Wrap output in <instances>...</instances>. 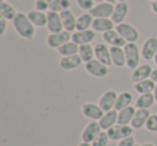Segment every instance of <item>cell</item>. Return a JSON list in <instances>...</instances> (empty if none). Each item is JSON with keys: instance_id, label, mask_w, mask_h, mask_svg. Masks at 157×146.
Wrapping results in <instances>:
<instances>
[{"instance_id": "cell-46", "label": "cell", "mask_w": 157, "mask_h": 146, "mask_svg": "<svg viewBox=\"0 0 157 146\" xmlns=\"http://www.w3.org/2000/svg\"><path fill=\"white\" fill-rule=\"evenodd\" d=\"M153 60H154V63L156 65V67H157V54L155 55V57H154V59H153Z\"/></svg>"}, {"instance_id": "cell-31", "label": "cell", "mask_w": 157, "mask_h": 146, "mask_svg": "<svg viewBox=\"0 0 157 146\" xmlns=\"http://www.w3.org/2000/svg\"><path fill=\"white\" fill-rule=\"evenodd\" d=\"M155 86H156V83L153 82L151 79L144 80V81L138 82V83H135V90L138 92V94L142 95V94H148V92H153L155 89Z\"/></svg>"}, {"instance_id": "cell-51", "label": "cell", "mask_w": 157, "mask_h": 146, "mask_svg": "<svg viewBox=\"0 0 157 146\" xmlns=\"http://www.w3.org/2000/svg\"><path fill=\"white\" fill-rule=\"evenodd\" d=\"M1 1H6V0H1Z\"/></svg>"}, {"instance_id": "cell-41", "label": "cell", "mask_w": 157, "mask_h": 146, "mask_svg": "<svg viewBox=\"0 0 157 146\" xmlns=\"http://www.w3.org/2000/svg\"><path fill=\"white\" fill-rule=\"evenodd\" d=\"M151 9L157 15V1H154V2H151Z\"/></svg>"}, {"instance_id": "cell-42", "label": "cell", "mask_w": 157, "mask_h": 146, "mask_svg": "<svg viewBox=\"0 0 157 146\" xmlns=\"http://www.w3.org/2000/svg\"><path fill=\"white\" fill-rule=\"evenodd\" d=\"M153 94H154L155 101H156V103H157V84H156V86H155V89H154V92H153Z\"/></svg>"}, {"instance_id": "cell-22", "label": "cell", "mask_w": 157, "mask_h": 146, "mask_svg": "<svg viewBox=\"0 0 157 146\" xmlns=\"http://www.w3.org/2000/svg\"><path fill=\"white\" fill-rule=\"evenodd\" d=\"M110 52H111L112 63H113L115 67L122 68V67H124V66H126V56H125L124 47L111 46V47H110Z\"/></svg>"}, {"instance_id": "cell-37", "label": "cell", "mask_w": 157, "mask_h": 146, "mask_svg": "<svg viewBox=\"0 0 157 146\" xmlns=\"http://www.w3.org/2000/svg\"><path fill=\"white\" fill-rule=\"evenodd\" d=\"M76 3L82 10L86 12H90L93 8L95 7V1L94 0H76Z\"/></svg>"}, {"instance_id": "cell-43", "label": "cell", "mask_w": 157, "mask_h": 146, "mask_svg": "<svg viewBox=\"0 0 157 146\" xmlns=\"http://www.w3.org/2000/svg\"><path fill=\"white\" fill-rule=\"evenodd\" d=\"M78 146H93L92 143H86V142H82Z\"/></svg>"}, {"instance_id": "cell-47", "label": "cell", "mask_w": 157, "mask_h": 146, "mask_svg": "<svg viewBox=\"0 0 157 146\" xmlns=\"http://www.w3.org/2000/svg\"><path fill=\"white\" fill-rule=\"evenodd\" d=\"M94 1H95L96 3H100V2H103L105 0H94Z\"/></svg>"}, {"instance_id": "cell-36", "label": "cell", "mask_w": 157, "mask_h": 146, "mask_svg": "<svg viewBox=\"0 0 157 146\" xmlns=\"http://www.w3.org/2000/svg\"><path fill=\"white\" fill-rule=\"evenodd\" d=\"M145 128L147 131L153 133H157V114H152L148 118L147 122L145 125Z\"/></svg>"}, {"instance_id": "cell-15", "label": "cell", "mask_w": 157, "mask_h": 146, "mask_svg": "<svg viewBox=\"0 0 157 146\" xmlns=\"http://www.w3.org/2000/svg\"><path fill=\"white\" fill-rule=\"evenodd\" d=\"M82 63H83V60L78 54L72 55V56L63 57L59 61V67L63 71H72V70H75L78 67H81Z\"/></svg>"}, {"instance_id": "cell-4", "label": "cell", "mask_w": 157, "mask_h": 146, "mask_svg": "<svg viewBox=\"0 0 157 146\" xmlns=\"http://www.w3.org/2000/svg\"><path fill=\"white\" fill-rule=\"evenodd\" d=\"M133 130L135 129L129 125L116 124L115 126L111 127L109 130H107V132L111 141H121L125 137H131L133 134Z\"/></svg>"}, {"instance_id": "cell-44", "label": "cell", "mask_w": 157, "mask_h": 146, "mask_svg": "<svg viewBox=\"0 0 157 146\" xmlns=\"http://www.w3.org/2000/svg\"><path fill=\"white\" fill-rule=\"evenodd\" d=\"M142 146H156L155 144L151 143V142H145V143H143V145Z\"/></svg>"}, {"instance_id": "cell-6", "label": "cell", "mask_w": 157, "mask_h": 146, "mask_svg": "<svg viewBox=\"0 0 157 146\" xmlns=\"http://www.w3.org/2000/svg\"><path fill=\"white\" fill-rule=\"evenodd\" d=\"M72 35L69 31L63 30L60 32L50 33L46 38V43L50 47L52 48H58L61 45L66 44L67 42L71 41Z\"/></svg>"}, {"instance_id": "cell-7", "label": "cell", "mask_w": 157, "mask_h": 146, "mask_svg": "<svg viewBox=\"0 0 157 146\" xmlns=\"http://www.w3.org/2000/svg\"><path fill=\"white\" fill-rule=\"evenodd\" d=\"M113 11H114L113 3L103 1V2L95 5V7L90 10V13L95 18H111Z\"/></svg>"}, {"instance_id": "cell-19", "label": "cell", "mask_w": 157, "mask_h": 146, "mask_svg": "<svg viewBox=\"0 0 157 146\" xmlns=\"http://www.w3.org/2000/svg\"><path fill=\"white\" fill-rule=\"evenodd\" d=\"M102 39L107 44H110L111 46H120V47H124L127 44L126 40L115 30L112 29L107 32L102 33Z\"/></svg>"}, {"instance_id": "cell-27", "label": "cell", "mask_w": 157, "mask_h": 146, "mask_svg": "<svg viewBox=\"0 0 157 146\" xmlns=\"http://www.w3.org/2000/svg\"><path fill=\"white\" fill-rule=\"evenodd\" d=\"M136 111H137V109H136V107H132V105L121 110V111L118 112L117 124L118 125L131 124V120H132L133 116H135Z\"/></svg>"}, {"instance_id": "cell-49", "label": "cell", "mask_w": 157, "mask_h": 146, "mask_svg": "<svg viewBox=\"0 0 157 146\" xmlns=\"http://www.w3.org/2000/svg\"><path fill=\"white\" fill-rule=\"evenodd\" d=\"M150 1H152V2H154V1H157V0H150Z\"/></svg>"}, {"instance_id": "cell-50", "label": "cell", "mask_w": 157, "mask_h": 146, "mask_svg": "<svg viewBox=\"0 0 157 146\" xmlns=\"http://www.w3.org/2000/svg\"><path fill=\"white\" fill-rule=\"evenodd\" d=\"M135 146H142V145H139V144H136Z\"/></svg>"}, {"instance_id": "cell-33", "label": "cell", "mask_w": 157, "mask_h": 146, "mask_svg": "<svg viewBox=\"0 0 157 146\" xmlns=\"http://www.w3.org/2000/svg\"><path fill=\"white\" fill-rule=\"evenodd\" d=\"M71 1L70 0H54L50 7V11L61 13V12L69 10L71 8Z\"/></svg>"}, {"instance_id": "cell-8", "label": "cell", "mask_w": 157, "mask_h": 146, "mask_svg": "<svg viewBox=\"0 0 157 146\" xmlns=\"http://www.w3.org/2000/svg\"><path fill=\"white\" fill-rule=\"evenodd\" d=\"M157 54V37L152 36L147 38L143 42L141 47V56L145 60H152L154 59L155 55Z\"/></svg>"}, {"instance_id": "cell-10", "label": "cell", "mask_w": 157, "mask_h": 146, "mask_svg": "<svg viewBox=\"0 0 157 146\" xmlns=\"http://www.w3.org/2000/svg\"><path fill=\"white\" fill-rule=\"evenodd\" d=\"M82 113H83V115L85 116V117L90 118V119H92V120H97V122H99L100 118L103 116V114H105V111L101 109L99 104L87 102L82 105Z\"/></svg>"}, {"instance_id": "cell-38", "label": "cell", "mask_w": 157, "mask_h": 146, "mask_svg": "<svg viewBox=\"0 0 157 146\" xmlns=\"http://www.w3.org/2000/svg\"><path fill=\"white\" fill-rule=\"evenodd\" d=\"M136 144H137V143H136L135 137H133V135H131V137H125V139L118 141L117 146H135Z\"/></svg>"}, {"instance_id": "cell-35", "label": "cell", "mask_w": 157, "mask_h": 146, "mask_svg": "<svg viewBox=\"0 0 157 146\" xmlns=\"http://www.w3.org/2000/svg\"><path fill=\"white\" fill-rule=\"evenodd\" d=\"M54 0H36L35 8L38 11H50V7Z\"/></svg>"}, {"instance_id": "cell-29", "label": "cell", "mask_w": 157, "mask_h": 146, "mask_svg": "<svg viewBox=\"0 0 157 146\" xmlns=\"http://www.w3.org/2000/svg\"><path fill=\"white\" fill-rule=\"evenodd\" d=\"M78 50H80V45L71 40V41L67 42L66 44H63L60 47L57 48V52L63 57H67V56H72V55H78Z\"/></svg>"}, {"instance_id": "cell-26", "label": "cell", "mask_w": 157, "mask_h": 146, "mask_svg": "<svg viewBox=\"0 0 157 146\" xmlns=\"http://www.w3.org/2000/svg\"><path fill=\"white\" fill-rule=\"evenodd\" d=\"M95 17L90 13V12H85V13L81 14L76 20V30H87L90 29L93 26Z\"/></svg>"}, {"instance_id": "cell-14", "label": "cell", "mask_w": 157, "mask_h": 146, "mask_svg": "<svg viewBox=\"0 0 157 146\" xmlns=\"http://www.w3.org/2000/svg\"><path fill=\"white\" fill-rule=\"evenodd\" d=\"M152 115L150 112V110L146 109H138L135 113L132 120H131L130 126L132 127L136 130H139V129L145 127L146 122H147L150 116Z\"/></svg>"}, {"instance_id": "cell-40", "label": "cell", "mask_w": 157, "mask_h": 146, "mask_svg": "<svg viewBox=\"0 0 157 146\" xmlns=\"http://www.w3.org/2000/svg\"><path fill=\"white\" fill-rule=\"evenodd\" d=\"M150 79L152 80L153 82H155V83L157 84V69H153L152 74H151Z\"/></svg>"}, {"instance_id": "cell-16", "label": "cell", "mask_w": 157, "mask_h": 146, "mask_svg": "<svg viewBox=\"0 0 157 146\" xmlns=\"http://www.w3.org/2000/svg\"><path fill=\"white\" fill-rule=\"evenodd\" d=\"M152 71H153V68L151 67V65H148V63H144V65L139 66V67L136 68L135 70H132V73H131V81H132L133 83H138V82L150 79L151 74H152Z\"/></svg>"}, {"instance_id": "cell-39", "label": "cell", "mask_w": 157, "mask_h": 146, "mask_svg": "<svg viewBox=\"0 0 157 146\" xmlns=\"http://www.w3.org/2000/svg\"><path fill=\"white\" fill-rule=\"evenodd\" d=\"M8 29V20L1 17L0 18V36H3Z\"/></svg>"}, {"instance_id": "cell-23", "label": "cell", "mask_w": 157, "mask_h": 146, "mask_svg": "<svg viewBox=\"0 0 157 146\" xmlns=\"http://www.w3.org/2000/svg\"><path fill=\"white\" fill-rule=\"evenodd\" d=\"M114 22L111 18H95L93 23L92 29L96 32H107L109 30L114 29Z\"/></svg>"}, {"instance_id": "cell-34", "label": "cell", "mask_w": 157, "mask_h": 146, "mask_svg": "<svg viewBox=\"0 0 157 146\" xmlns=\"http://www.w3.org/2000/svg\"><path fill=\"white\" fill-rule=\"evenodd\" d=\"M109 141H110V137H109V135H108V132L102 130L99 133L98 137L93 141L92 145L93 146H108Z\"/></svg>"}, {"instance_id": "cell-11", "label": "cell", "mask_w": 157, "mask_h": 146, "mask_svg": "<svg viewBox=\"0 0 157 146\" xmlns=\"http://www.w3.org/2000/svg\"><path fill=\"white\" fill-rule=\"evenodd\" d=\"M118 94L114 89H109L105 92H103V95L99 99V103L100 107L105 112L111 111L114 109L116 103V99H117Z\"/></svg>"}, {"instance_id": "cell-30", "label": "cell", "mask_w": 157, "mask_h": 146, "mask_svg": "<svg viewBox=\"0 0 157 146\" xmlns=\"http://www.w3.org/2000/svg\"><path fill=\"white\" fill-rule=\"evenodd\" d=\"M18 12L12 5H10L7 1L0 2V16L8 21H13Z\"/></svg>"}, {"instance_id": "cell-3", "label": "cell", "mask_w": 157, "mask_h": 146, "mask_svg": "<svg viewBox=\"0 0 157 146\" xmlns=\"http://www.w3.org/2000/svg\"><path fill=\"white\" fill-rule=\"evenodd\" d=\"M85 70L92 77H97V79L105 77L110 73L109 66L105 65V63H102L101 61H99L96 58L85 63Z\"/></svg>"}, {"instance_id": "cell-13", "label": "cell", "mask_w": 157, "mask_h": 146, "mask_svg": "<svg viewBox=\"0 0 157 146\" xmlns=\"http://www.w3.org/2000/svg\"><path fill=\"white\" fill-rule=\"evenodd\" d=\"M48 24H46V28L51 33L55 32H60L63 30V22H61L60 13L53 11H48Z\"/></svg>"}, {"instance_id": "cell-21", "label": "cell", "mask_w": 157, "mask_h": 146, "mask_svg": "<svg viewBox=\"0 0 157 146\" xmlns=\"http://www.w3.org/2000/svg\"><path fill=\"white\" fill-rule=\"evenodd\" d=\"M60 17H61V22H63V30L69 31V32L76 30V20L78 18L75 17V15H74L71 10L69 9L61 12Z\"/></svg>"}, {"instance_id": "cell-9", "label": "cell", "mask_w": 157, "mask_h": 146, "mask_svg": "<svg viewBox=\"0 0 157 146\" xmlns=\"http://www.w3.org/2000/svg\"><path fill=\"white\" fill-rule=\"evenodd\" d=\"M102 131L100 127V124L97 120H92L87 126L84 128L83 132H82V141L86 142V143H93L95 139L99 135V133Z\"/></svg>"}, {"instance_id": "cell-17", "label": "cell", "mask_w": 157, "mask_h": 146, "mask_svg": "<svg viewBox=\"0 0 157 146\" xmlns=\"http://www.w3.org/2000/svg\"><path fill=\"white\" fill-rule=\"evenodd\" d=\"M95 57L101 61L102 63L107 66H112V59H111V52H110V47L105 43H98L95 46Z\"/></svg>"}, {"instance_id": "cell-32", "label": "cell", "mask_w": 157, "mask_h": 146, "mask_svg": "<svg viewBox=\"0 0 157 146\" xmlns=\"http://www.w3.org/2000/svg\"><path fill=\"white\" fill-rule=\"evenodd\" d=\"M78 56L81 57L83 62H88L95 59V48L90 44H82L78 50Z\"/></svg>"}, {"instance_id": "cell-5", "label": "cell", "mask_w": 157, "mask_h": 146, "mask_svg": "<svg viewBox=\"0 0 157 146\" xmlns=\"http://www.w3.org/2000/svg\"><path fill=\"white\" fill-rule=\"evenodd\" d=\"M115 30L126 40L127 43H136L139 39V31L128 23L116 25Z\"/></svg>"}, {"instance_id": "cell-45", "label": "cell", "mask_w": 157, "mask_h": 146, "mask_svg": "<svg viewBox=\"0 0 157 146\" xmlns=\"http://www.w3.org/2000/svg\"><path fill=\"white\" fill-rule=\"evenodd\" d=\"M105 1H107V2H110V3H114V2H116L117 0H105Z\"/></svg>"}, {"instance_id": "cell-2", "label": "cell", "mask_w": 157, "mask_h": 146, "mask_svg": "<svg viewBox=\"0 0 157 146\" xmlns=\"http://www.w3.org/2000/svg\"><path fill=\"white\" fill-rule=\"evenodd\" d=\"M125 56H126V67L130 70H135L139 67L141 51L136 43H127L124 46Z\"/></svg>"}, {"instance_id": "cell-24", "label": "cell", "mask_w": 157, "mask_h": 146, "mask_svg": "<svg viewBox=\"0 0 157 146\" xmlns=\"http://www.w3.org/2000/svg\"><path fill=\"white\" fill-rule=\"evenodd\" d=\"M27 16L36 27H45L48 24V13L45 12L33 10V11L28 12Z\"/></svg>"}, {"instance_id": "cell-48", "label": "cell", "mask_w": 157, "mask_h": 146, "mask_svg": "<svg viewBox=\"0 0 157 146\" xmlns=\"http://www.w3.org/2000/svg\"><path fill=\"white\" fill-rule=\"evenodd\" d=\"M128 0H117V2H127Z\"/></svg>"}, {"instance_id": "cell-28", "label": "cell", "mask_w": 157, "mask_h": 146, "mask_svg": "<svg viewBox=\"0 0 157 146\" xmlns=\"http://www.w3.org/2000/svg\"><path fill=\"white\" fill-rule=\"evenodd\" d=\"M132 101H133V97H132V95H131V92H123L117 96V99H116V103H115L114 109H115L116 111L120 112L121 110L125 109V107H130L131 103H132Z\"/></svg>"}, {"instance_id": "cell-18", "label": "cell", "mask_w": 157, "mask_h": 146, "mask_svg": "<svg viewBox=\"0 0 157 146\" xmlns=\"http://www.w3.org/2000/svg\"><path fill=\"white\" fill-rule=\"evenodd\" d=\"M129 13V6L127 2H117L114 6V11L111 16V20L114 24L118 25L124 23V20Z\"/></svg>"}, {"instance_id": "cell-20", "label": "cell", "mask_w": 157, "mask_h": 146, "mask_svg": "<svg viewBox=\"0 0 157 146\" xmlns=\"http://www.w3.org/2000/svg\"><path fill=\"white\" fill-rule=\"evenodd\" d=\"M117 118H118V111H116L115 109L111 110V111L105 112L103 116L99 120L101 129L105 131L109 130L111 127L115 126L117 124Z\"/></svg>"}, {"instance_id": "cell-12", "label": "cell", "mask_w": 157, "mask_h": 146, "mask_svg": "<svg viewBox=\"0 0 157 146\" xmlns=\"http://www.w3.org/2000/svg\"><path fill=\"white\" fill-rule=\"evenodd\" d=\"M95 38H96V31L93 29H87V30L74 31L72 33L71 40L78 45H82V44H90L95 40Z\"/></svg>"}, {"instance_id": "cell-25", "label": "cell", "mask_w": 157, "mask_h": 146, "mask_svg": "<svg viewBox=\"0 0 157 146\" xmlns=\"http://www.w3.org/2000/svg\"><path fill=\"white\" fill-rule=\"evenodd\" d=\"M155 101V97L153 92H148V94H142L140 95L137 98L135 103L136 109H146L148 110L150 107H152L154 105Z\"/></svg>"}, {"instance_id": "cell-1", "label": "cell", "mask_w": 157, "mask_h": 146, "mask_svg": "<svg viewBox=\"0 0 157 146\" xmlns=\"http://www.w3.org/2000/svg\"><path fill=\"white\" fill-rule=\"evenodd\" d=\"M13 27L17 35L21 38L26 40H31L35 37L36 33V26L30 22L28 16L23 12H18L14 20L12 21Z\"/></svg>"}]
</instances>
